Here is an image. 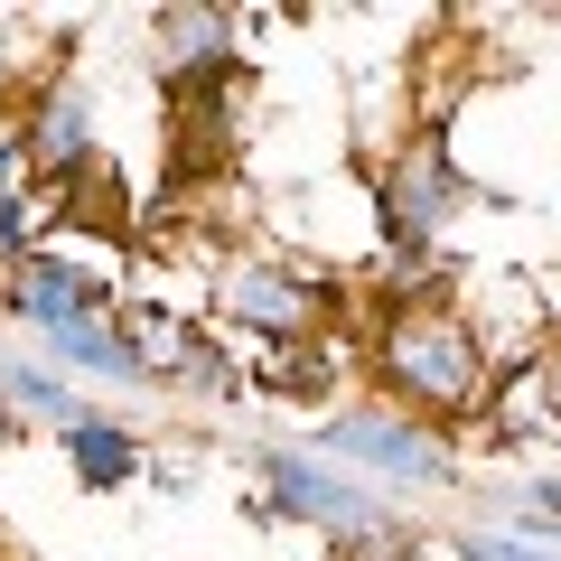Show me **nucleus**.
Masks as SVG:
<instances>
[{"label":"nucleus","instance_id":"obj_1","mask_svg":"<svg viewBox=\"0 0 561 561\" xmlns=\"http://www.w3.org/2000/svg\"><path fill=\"white\" fill-rule=\"evenodd\" d=\"M375 375H383V393H393V402H412V412H431V421H478L486 393H496V365H486L478 328H468L459 309H440V300L383 309Z\"/></svg>","mask_w":561,"mask_h":561},{"label":"nucleus","instance_id":"obj_2","mask_svg":"<svg viewBox=\"0 0 561 561\" xmlns=\"http://www.w3.org/2000/svg\"><path fill=\"white\" fill-rule=\"evenodd\" d=\"M319 449L346 468H375L393 486H449L459 478V449L431 440L412 412H337V421H319Z\"/></svg>","mask_w":561,"mask_h":561},{"label":"nucleus","instance_id":"obj_3","mask_svg":"<svg viewBox=\"0 0 561 561\" xmlns=\"http://www.w3.org/2000/svg\"><path fill=\"white\" fill-rule=\"evenodd\" d=\"M216 309L234 328H253V337H272V346H300L309 328L328 319V280L290 272V262H225Z\"/></svg>","mask_w":561,"mask_h":561},{"label":"nucleus","instance_id":"obj_4","mask_svg":"<svg viewBox=\"0 0 561 561\" xmlns=\"http://www.w3.org/2000/svg\"><path fill=\"white\" fill-rule=\"evenodd\" d=\"M375 206H383V234L402 243V253H421V243L440 234L449 216H459V206H478V187L459 179V169H449V150L440 140H421L412 160H393L375 179Z\"/></svg>","mask_w":561,"mask_h":561},{"label":"nucleus","instance_id":"obj_5","mask_svg":"<svg viewBox=\"0 0 561 561\" xmlns=\"http://www.w3.org/2000/svg\"><path fill=\"white\" fill-rule=\"evenodd\" d=\"M262 486H272L280 515L319 524V534H346V524H365V515H393V505H375L365 478H346V468H328V459H300V449H262Z\"/></svg>","mask_w":561,"mask_h":561},{"label":"nucleus","instance_id":"obj_6","mask_svg":"<svg viewBox=\"0 0 561 561\" xmlns=\"http://www.w3.org/2000/svg\"><path fill=\"white\" fill-rule=\"evenodd\" d=\"M122 337H131L140 375L150 383H187V393H243V365L216 356V337H197L187 319H169V309H131L122 319Z\"/></svg>","mask_w":561,"mask_h":561},{"label":"nucleus","instance_id":"obj_7","mask_svg":"<svg viewBox=\"0 0 561 561\" xmlns=\"http://www.w3.org/2000/svg\"><path fill=\"white\" fill-rule=\"evenodd\" d=\"M10 309H20L28 328H47V337H66V328H84V319H113V280H94L66 253H20Z\"/></svg>","mask_w":561,"mask_h":561},{"label":"nucleus","instance_id":"obj_8","mask_svg":"<svg viewBox=\"0 0 561 561\" xmlns=\"http://www.w3.org/2000/svg\"><path fill=\"white\" fill-rule=\"evenodd\" d=\"M103 150H94V103H84V84H47L38 103H28V122H20V169L28 179H76V169H94Z\"/></svg>","mask_w":561,"mask_h":561},{"label":"nucleus","instance_id":"obj_9","mask_svg":"<svg viewBox=\"0 0 561 561\" xmlns=\"http://www.w3.org/2000/svg\"><path fill=\"white\" fill-rule=\"evenodd\" d=\"M234 66H243V47H234V20H225V10H169L160 20L169 94H179V84H206V76H234Z\"/></svg>","mask_w":561,"mask_h":561},{"label":"nucleus","instance_id":"obj_10","mask_svg":"<svg viewBox=\"0 0 561 561\" xmlns=\"http://www.w3.org/2000/svg\"><path fill=\"white\" fill-rule=\"evenodd\" d=\"M57 440H66V468H76L84 486H131L140 478V440L122 431L113 412H76Z\"/></svg>","mask_w":561,"mask_h":561},{"label":"nucleus","instance_id":"obj_11","mask_svg":"<svg viewBox=\"0 0 561 561\" xmlns=\"http://www.w3.org/2000/svg\"><path fill=\"white\" fill-rule=\"evenodd\" d=\"M57 356L76 365V375H94V383H150V375H140V356H131V337H122V319H84V328H66Z\"/></svg>","mask_w":561,"mask_h":561},{"label":"nucleus","instance_id":"obj_12","mask_svg":"<svg viewBox=\"0 0 561 561\" xmlns=\"http://www.w3.org/2000/svg\"><path fill=\"white\" fill-rule=\"evenodd\" d=\"M0 402H10V412H38V421H57V431L84 412V402L66 393L57 375H38V365H20V356H0Z\"/></svg>","mask_w":561,"mask_h":561},{"label":"nucleus","instance_id":"obj_13","mask_svg":"<svg viewBox=\"0 0 561 561\" xmlns=\"http://www.w3.org/2000/svg\"><path fill=\"white\" fill-rule=\"evenodd\" d=\"M328 561H421V542L402 534L393 515H365V524H346V534H328Z\"/></svg>","mask_w":561,"mask_h":561},{"label":"nucleus","instance_id":"obj_14","mask_svg":"<svg viewBox=\"0 0 561 561\" xmlns=\"http://www.w3.org/2000/svg\"><path fill=\"white\" fill-rule=\"evenodd\" d=\"M524 515H534V524H561V478H534V486H524Z\"/></svg>","mask_w":561,"mask_h":561},{"label":"nucleus","instance_id":"obj_15","mask_svg":"<svg viewBox=\"0 0 561 561\" xmlns=\"http://www.w3.org/2000/svg\"><path fill=\"white\" fill-rule=\"evenodd\" d=\"M534 383H542V412L561 421V346H552V365H534Z\"/></svg>","mask_w":561,"mask_h":561},{"label":"nucleus","instance_id":"obj_16","mask_svg":"<svg viewBox=\"0 0 561 561\" xmlns=\"http://www.w3.org/2000/svg\"><path fill=\"white\" fill-rule=\"evenodd\" d=\"M10 431H20V412H10V402H0V449H10Z\"/></svg>","mask_w":561,"mask_h":561}]
</instances>
